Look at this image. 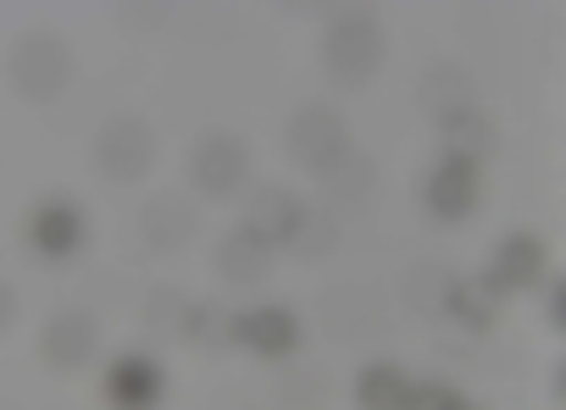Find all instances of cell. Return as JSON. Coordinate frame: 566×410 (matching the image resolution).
Segmentation results:
<instances>
[{
	"mask_svg": "<svg viewBox=\"0 0 566 410\" xmlns=\"http://www.w3.org/2000/svg\"><path fill=\"white\" fill-rule=\"evenodd\" d=\"M7 78L34 106L56 101L73 84V51H67V40L62 34H23L12 45V56H7Z\"/></svg>",
	"mask_w": 566,
	"mask_h": 410,
	"instance_id": "obj_1",
	"label": "cell"
},
{
	"mask_svg": "<svg viewBox=\"0 0 566 410\" xmlns=\"http://www.w3.org/2000/svg\"><path fill=\"white\" fill-rule=\"evenodd\" d=\"M323 62L339 84H367L384 67V29L373 12H339L323 40Z\"/></svg>",
	"mask_w": 566,
	"mask_h": 410,
	"instance_id": "obj_2",
	"label": "cell"
},
{
	"mask_svg": "<svg viewBox=\"0 0 566 410\" xmlns=\"http://www.w3.org/2000/svg\"><path fill=\"white\" fill-rule=\"evenodd\" d=\"M290 150H295V161L306 172L334 178L350 161V128H345V117L334 106H306L295 117V128H290Z\"/></svg>",
	"mask_w": 566,
	"mask_h": 410,
	"instance_id": "obj_3",
	"label": "cell"
},
{
	"mask_svg": "<svg viewBox=\"0 0 566 410\" xmlns=\"http://www.w3.org/2000/svg\"><path fill=\"white\" fill-rule=\"evenodd\" d=\"M95 167L112 183H139L156 167V134L139 117H112L95 139Z\"/></svg>",
	"mask_w": 566,
	"mask_h": 410,
	"instance_id": "obj_4",
	"label": "cell"
},
{
	"mask_svg": "<svg viewBox=\"0 0 566 410\" xmlns=\"http://www.w3.org/2000/svg\"><path fill=\"white\" fill-rule=\"evenodd\" d=\"M189 172H195V189H200V195L228 200V195H239V189H244V178H250V150H244V139H239V134L211 128V134L195 145Z\"/></svg>",
	"mask_w": 566,
	"mask_h": 410,
	"instance_id": "obj_5",
	"label": "cell"
},
{
	"mask_svg": "<svg viewBox=\"0 0 566 410\" xmlns=\"http://www.w3.org/2000/svg\"><path fill=\"white\" fill-rule=\"evenodd\" d=\"M23 239H29L45 261H67V255H78V250H84V239H90V217H84V206H78V200L51 195V200H40V206L29 211Z\"/></svg>",
	"mask_w": 566,
	"mask_h": 410,
	"instance_id": "obj_6",
	"label": "cell"
},
{
	"mask_svg": "<svg viewBox=\"0 0 566 410\" xmlns=\"http://www.w3.org/2000/svg\"><path fill=\"white\" fill-rule=\"evenodd\" d=\"M228 338L255 349V355H266V360H283L301 344V322H295V311H283V305H255V311H239L228 322Z\"/></svg>",
	"mask_w": 566,
	"mask_h": 410,
	"instance_id": "obj_7",
	"label": "cell"
},
{
	"mask_svg": "<svg viewBox=\"0 0 566 410\" xmlns=\"http://www.w3.org/2000/svg\"><path fill=\"white\" fill-rule=\"evenodd\" d=\"M317 211L312 206H301L290 189H261L255 195V206H250V233L261 239V244H272V250H290V244H301L306 239V222H312Z\"/></svg>",
	"mask_w": 566,
	"mask_h": 410,
	"instance_id": "obj_8",
	"label": "cell"
},
{
	"mask_svg": "<svg viewBox=\"0 0 566 410\" xmlns=\"http://www.w3.org/2000/svg\"><path fill=\"white\" fill-rule=\"evenodd\" d=\"M422 200H428V211H433L439 222H461V217L472 211V200H478V161L444 150V161H439V167L428 172V183H422Z\"/></svg>",
	"mask_w": 566,
	"mask_h": 410,
	"instance_id": "obj_9",
	"label": "cell"
},
{
	"mask_svg": "<svg viewBox=\"0 0 566 410\" xmlns=\"http://www.w3.org/2000/svg\"><path fill=\"white\" fill-rule=\"evenodd\" d=\"M167 393V377L150 355H117L106 366V399L112 410H156Z\"/></svg>",
	"mask_w": 566,
	"mask_h": 410,
	"instance_id": "obj_10",
	"label": "cell"
},
{
	"mask_svg": "<svg viewBox=\"0 0 566 410\" xmlns=\"http://www.w3.org/2000/svg\"><path fill=\"white\" fill-rule=\"evenodd\" d=\"M40 349H45V360H51L56 371H78V366L101 349V322H95L90 311H62V316H51Z\"/></svg>",
	"mask_w": 566,
	"mask_h": 410,
	"instance_id": "obj_11",
	"label": "cell"
},
{
	"mask_svg": "<svg viewBox=\"0 0 566 410\" xmlns=\"http://www.w3.org/2000/svg\"><path fill=\"white\" fill-rule=\"evenodd\" d=\"M549 261V250L533 239V233H511L500 250H494V266H489V283L500 288V294H516V288H533V283H544V266Z\"/></svg>",
	"mask_w": 566,
	"mask_h": 410,
	"instance_id": "obj_12",
	"label": "cell"
},
{
	"mask_svg": "<svg viewBox=\"0 0 566 410\" xmlns=\"http://www.w3.org/2000/svg\"><path fill=\"white\" fill-rule=\"evenodd\" d=\"M417 377H406L400 366H389V360H373L361 377H356V399H361V410H417Z\"/></svg>",
	"mask_w": 566,
	"mask_h": 410,
	"instance_id": "obj_13",
	"label": "cell"
},
{
	"mask_svg": "<svg viewBox=\"0 0 566 410\" xmlns=\"http://www.w3.org/2000/svg\"><path fill=\"white\" fill-rule=\"evenodd\" d=\"M217 272L228 283H255L272 272V244H261L250 228H233L222 244H217Z\"/></svg>",
	"mask_w": 566,
	"mask_h": 410,
	"instance_id": "obj_14",
	"label": "cell"
},
{
	"mask_svg": "<svg viewBox=\"0 0 566 410\" xmlns=\"http://www.w3.org/2000/svg\"><path fill=\"white\" fill-rule=\"evenodd\" d=\"M439 123H444L450 156H472V161H478V150L494 145V128H489V117H483L478 106H461V112H450V117H439Z\"/></svg>",
	"mask_w": 566,
	"mask_h": 410,
	"instance_id": "obj_15",
	"label": "cell"
},
{
	"mask_svg": "<svg viewBox=\"0 0 566 410\" xmlns=\"http://www.w3.org/2000/svg\"><path fill=\"white\" fill-rule=\"evenodd\" d=\"M189 228H195V217H189V206L184 200H150L145 206V233H150V244L161 250H178L184 239H189Z\"/></svg>",
	"mask_w": 566,
	"mask_h": 410,
	"instance_id": "obj_16",
	"label": "cell"
},
{
	"mask_svg": "<svg viewBox=\"0 0 566 410\" xmlns=\"http://www.w3.org/2000/svg\"><path fill=\"white\" fill-rule=\"evenodd\" d=\"M494 299H500V288H494L489 277H483V283H478V277H467V283H455V288H450V299H444V305H450V316H461L467 327H489V322H494Z\"/></svg>",
	"mask_w": 566,
	"mask_h": 410,
	"instance_id": "obj_17",
	"label": "cell"
},
{
	"mask_svg": "<svg viewBox=\"0 0 566 410\" xmlns=\"http://www.w3.org/2000/svg\"><path fill=\"white\" fill-rule=\"evenodd\" d=\"M417 410H478L467 393H455L450 382H422L417 388Z\"/></svg>",
	"mask_w": 566,
	"mask_h": 410,
	"instance_id": "obj_18",
	"label": "cell"
},
{
	"mask_svg": "<svg viewBox=\"0 0 566 410\" xmlns=\"http://www.w3.org/2000/svg\"><path fill=\"white\" fill-rule=\"evenodd\" d=\"M12 322H18V294H12L7 283H0V333H7Z\"/></svg>",
	"mask_w": 566,
	"mask_h": 410,
	"instance_id": "obj_19",
	"label": "cell"
},
{
	"mask_svg": "<svg viewBox=\"0 0 566 410\" xmlns=\"http://www.w3.org/2000/svg\"><path fill=\"white\" fill-rule=\"evenodd\" d=\"M560 305H566V288L555 283V288H549V322H555V327H560Z\"/></svg>",
	"mask_w": 566,
	"mask_h": 410,
	"instance_id": "obj_20",
	"label": "cell"
}]
</instances>
